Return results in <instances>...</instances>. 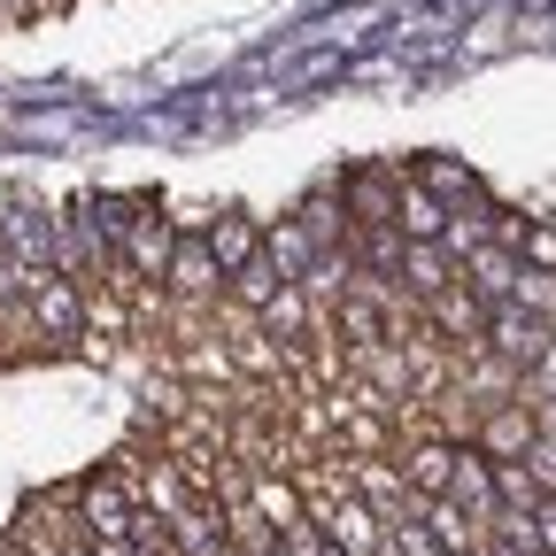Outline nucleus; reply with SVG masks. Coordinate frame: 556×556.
<instances>
[{"label": "nucleus", "mask_w": 556, "mask_h": 556, "mask_svg": "<svg viewBox=\"0 0 556 556\" xmlns=\"http://www.w3.org/2000/svg\"><path fill=\"white\" fill-rule=\"evenodd\" d=\"M116 263H124V255H116V248L101 240V225H93V193L62 201V208H54V270H70L78 287H101Z\"/></svg>", "instance_id": "obj_1"}, {"label": "nucleus", "mask_w": 556, "mask_h": 556, "mask_svg": "<svg viewBox=\"0 0 556 556\" xmlns=\"http://www.w3.org/2000/svg\"><path fill=\"white\" fill-rule=\"evenodd\" d=\"M31 332H39V356H78L86 348V287L70 270H47L31 287Z\"/></svg>", "instance_id": "obj_2"}, {"label": "nucleus", "mask_w": 556, "mask_h": 556, "mask_svg": "<svg viewBox=\"0 0 556 556\" xmlns=\"http://www.w3.org/2000/svg\"><path fill=\"white\" fill-rule=\"evenodd\" d=\"M0 255H16L24 270H54V208L31 193L0 201Z\"/></svg>", "instance_id": "obj_3"}, {"label": "nucleus", "mask_w": 556, "mask_h": 556, "mask_svg": "<svg viewBox=\"0 0 556 556\" xmlns=\"http://www.w3.org/2000/svg\"><path fill=\"white\" fill-rule=\"evenodd\" d=\"M394 278H402V294H409L417 309H426V302H441V294L456 287V278H464V263H456V255H448L441 240H409V248H402V270H394Z\"/></svg>", "instance_id": "obj_4"}, {"label": "nucleus", "mask_w": 556, "mask_h": 556, "mask_svg": "<svg viewBox=\"0 0 556 556\" xmlns=\"http://www.w3.org/2000/svg\"><path fill=\"white\" fill-rule=\"evenodd\" d=\"M526 441H533V409H526V394H503V402H486L479 409V433H471V448L479 456H526Z\"/></svg>", "instance_id": "obj_5"}, {"label": "nucleus", "mask_w": 556, "mask_h": 556, "mask_svg": "<svg viewBox=\"0 0 556 556\" xmlns=\"http://www.w3.org/2000/svg\"><path fill=\"white\" fill-rule=\"evenodd\" d=\"M78 510H86V526L93 533H131V486H124V471L116 464H101L93 479H78Z\"/></svg>", "instance_id": "obj_6"}, {"label": "nucleus", "mask_w": 556, "mask_h": 556, "mask_svg": "<svg viewBox=\"0 0 556 556\" xmlns=\"http://www.w3.org/2000/svg\"><path fill=\"white\" fill-rule=\"evenodd\" d=\"M201 240H208V255H217V263H225V278H232L240 263H255V255H263V217H248V208H208Z\"/></svg>", "instance_id": "obj_7"}, {"label": "nucleus", "mask_w": 556, "mask_h": 556, "mask_svg": "<svg viewBox=\"0 0 556 556\" xmlns=\"http://www.w3.org/2000/svg\"><path fill=\"white\" fill-rule=\"evenodd\" d=\"M409 178L426 186L441 208H471V201H486V178H479L471 163H456V155H417V163H409Z\"/></svg>", "instance_id": "obj_8"}, {"label": "nucleus", "mask_w": 556, "mask_h": 556, "mask_svg": "<svg viewBox=\"0 0 556 556\" xmlns=\"http://www.w3.org/2000/svg\"><path fill=\"white\" fill-rule=\"evenodd\" d=\"M394 225H402V240H441L448 232V208L409 178V163H402V193H394Z\"/></svg>", "instance_id": "obj_9"}, {"label": "nucleus", "mask_w": 556, "mask_h": 556, "mask_svg": "<svg viewBox=\"0 0 556 556\" xmlns=\"http://www.w3.org/2000/svg\"><path fill=\"white\" fill-rule=\"evenodd\" d=\"M426 317H433V332H448V340H486V302L464 287V278H456L441 302H426Z\"/></svg>", "instance_id": "obj_10"}, {"label": "nucleus", "mask_w": 556, "mask_h": 556, "mask_svg": "<svg viewBox=\"0 0 556 556\" xmlns=\"http://www.w3.org/2000/svg\"><path fill=\"white\" fill-rule=\"evenodd\" d=\"M263 255H270L278 270H287V278H302V270L317 263V248H309V232L294 225V208H287V217H270V225H263Z\"/></svg>", "instance_id": "obj_11"}, {"label": "nucleus", "mask_w": 556, "mask_h": 556, "mask_svg": "<svg viewBox=\"0 0 556 556\" xmlns=\"http://www.w3.org/2000/svg\"><path fill=\"white\" fill-rule=\"evenodd\" d=\"M518 255H526L533 270H556V225H541V217H526V232H518Z\"/></svg>", "instance_id": "obj_12"}]
</instances>
